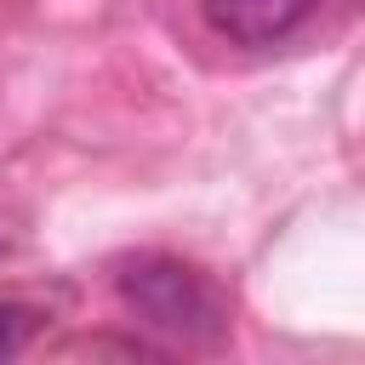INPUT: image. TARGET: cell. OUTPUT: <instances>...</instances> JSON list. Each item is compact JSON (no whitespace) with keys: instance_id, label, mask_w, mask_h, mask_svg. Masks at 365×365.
<instances>
[{"instance_id":"3","label":"cell","mask_w":365,"mask_h":365,"mask_svg":"<svg viewBox=\"0 0 365 365\" xmlns=\"http://www.w3.org/2000/svg\"><path fill=\"white\" fill-rule=\"evenodd\" d=\"M40 308H29V302H0V359H17L29 342H34V331H40Z\"/></svg>"},{"instance_id":"2","label":"cell","mask_w":365,"mask_h":365,"mask_svg":"<svg viewBox=\"0 0 365 365\" xmlns=\"http://www.w3.org/2000/svg\"><path fill=\"white\" fill-rule=\"evenodd\" d=\"M314 6L319 0H200L205 23L234 46H274L291 29H302Z\"/></svg>"},{"instance_id":"1","label":"cell","mask_w":365,"mask_h":365,"mask_svg":"<svg viewBox=\"0 0 365 365\" xmlns=\"http://www.w3.org/2000/svg\"><path fill=\"white\" fill-rule=\"evenodd\" d=\"M120 302L125 314H137V325L171 336V342H188V348H211L228 336V302L222 291L182 257H165V251H148V257H131L120 268Z\"/></svg>"}]
</instances>
